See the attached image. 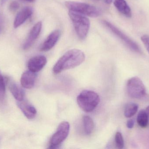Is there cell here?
I'll return each mask as SVG.
<instances>
[{"label": "cell", "instance_id": "obj_13", "mask_svg": "<svg viewBox=\"0 0 149 149\" xmlns=\"http://www.w3.org/2000/svg\"><path fill=\"white\" fill-rule=\"evenodd\" d=\"M36 74L31 71H27L23 73L21 78L22 86L26 89H31L36 82Z\"/></svg>", "mask_w": 149, "mask_h": 149}, {"label": "cell", "instance_id": "obj_10", "mask_svg": "<svg viewBox=\"0 0 149 149\" xmlns=\"http://www.w3.org/2000/svg\"><path fill=\"white\" fill-rule=\"evenodd\" d=\"M47 63V59L45 56H37L29 60L28 67L29 70L36 73L43 69Z\"/></svg>", "mask_w": 149, "mask_h": 149}, {"label": "cell", "instance_id": "obj_28", "mask_svg": "<svg viewBox=\"0 0 149 149\" xmlns=\"http://www.w3.org/2000/svg\"><path fill=\"white\" fill-rule=\"evenodd\" d=\"M95 1H100V0H95Z\"/></svg>", "mask_w": 149, "mask_h": 149}, {"label": "cell", "instance_id": "obj_29", "mask_svg": "<svg viewBox=\"0 0 149 149\" xmlns=\"http://www.w3.org/2000/svg\"><path fill=\"white\" fill-rule=\"evenodd\" d=\"M1 25H0V31H1Z\"/></svg>", "mask_w": 149, "mask_h": 149}, {"label": "cell", "instance_id": "obj_25", "mask_svg": "<svg viewBox=\"0 0 149 149\" xmlns=\"http://www.w3.org/2000/svg\"><path fill=\"white\" fill-rule=\"evenodd\" d=\"M8 0H0V3L1 5L4 4Z\"/></svg>", "mask_w": 149, "mask_h": 149}, {"label": "cell", "instance_id": "obj_19", "mask_svg": "<svg viewBox=\"0 0 149 149\" xmlns=\"http://www.w3.org/2000/svg\"><path fill=\"white\" fill-rule=\"evenodd\" d=\"M6 93L5 83L3 77L0 72V101L4 100Z\"/></svg>", "mask_w": 149, "mask_h": 149}, {"label": "cell", "instance_id": "obj_21", "mask_svg": "<svg viewBox=\"0 0 149 149\" xmlns=\"http://www.w3.org/2000/svg\"><path fill=\"white\" fill-rule=\"evenodd\" d=\"M141 40L145 45L146 49L149 53V36L148 35H144L142 36Z\"/></svg>", "mask_w": 149, "mask_h": 149}, {"label": "cell", "instance_id": "obj_16", "mask_svg": "<svg viewBox=\"0 0 149 149\" xmlns=\"http://www.w3.org/2000/svg\"><path fill=\"white\" fill-rule=\"evenodd\" d=\"M83 126L85 133L87 135H90L94 129V123L91 117L86 115L83 117Z\"/></svg>", "mask_w": 149, "mask_h": 149}, {"label": "cell", "instance_id": "obj_1", "mask_svg": "<svg viewBox=\"0 0 149 149\" xmlns=\"http://www.w3.org/2000/svg\"><path fill=\"white\" fill-rule=\"evenodd\" d=\"M85 59L84 52L78 49H72L66 52L59 58L53 68L55 74L72 69L82 64Z\"/></svg>", "mask_w": 149, "mask_h": 149}, {"label": "cell", "instance_id": "obj_26", "mask_svg": "<svg viewBox=\"0 0 149 149\" xmlns=\"http://www.w3.org/2000/svg\"><path fill=\"white\" fill-rule=\"evenodd\" d=\"M145 111H146V113H147V114H148V117L149 118V106H148V107L147 108H146V110H145Z\"/></svg>", "mask_w": 149, "mask_h": 149}, {"label": "cell", "instance_id": "obj_24", "mask_svg": "<svg viewBox=\"0 0 149 149\" xmlns=\"http://www.w3.org/2000/svg\"><path fill=\"white\" fill-rule=\"evenodd\" d=\"M104 2L108 4H111L113 2V0H103Z\"/></svg>", "mask_w": 149, "mask_h": 149}, {"label": "cell", "instance_id": "obj_22", "mask_svg": "<svg viewBox=\"0 0 149 149\" xmlns=\"http://www.w3.org/2000/svg\"><path fill=\"white\" fill-rule=\"evenodd\" d=\"M19 7H20V5L18 2L16 1H13L12 2L10 3L9 8L10 11H15L19 8Z\"/></svg>", "mask_w": 149, "mask_h": 149}, {"label": "cell", "instance_id": "obj_12", "mask_svg": "<svg viewBox=\"0 0 149 149\" xmlns=\"http://www.w3.org/2000/svg\"><path fill=\"white\" fill-rule=\"evenodd\" d=\"M17 105L27 119L31 120L36 117L37 114L36 108L26 101H17Z\"/></svg>", "mask_w": 149, "mask_h": 149}, {"label": "cell", "instance_id": "obj_8", "mask_svg": "<svg viewBox=\"0 0 149 149\" xmlns=\"http://www.w3.org/2000/svg\"><path fill=\"white\" fill-rule=\"evenodd\" d=\"M42 24L39 22L35 24L31 30L28 38L23 45V49L24 50H29L33 45L37 38L39 36L42 30Z\"/></svg>", "mask_w": 149, "mask_h": 149}, {"label": "cell", "instance_id": "obj_23", "mask_svg": "<svg viewBox=\"0 0 149 149\" xmlns=\"http://www.w3.org/2000/svg\"><path fill=\"white\" fill-rule=\"evenodd\" d=\"M134 120L132 119L129 120L127 123V127L128 129L133 128L134 127Z\"/></svg>", "mask_w": 149, "mask_h": 149}, {"label": "cell", "instance_id": "obj_6", "mask_svg": "<svg viewBox=\"0 0 149 149\" xmlns=\"http://www.w3.org/2000/svg\"><path fill=\"white\" fill-rule=\"evenodd\" d=\"M102 22L103 24L109 29L117 37L119 38L130 50L137 53H142L141 49L139 45L116 26L106 20H103Z\"/></svg>", "mask_w": 149, "mask_h": 149}, {"label": "cell", "instance_id": "obj_7", "mask_svg": "<svg viewBox=\"0 0 149 149\" xmlns=\"http://www.w3.org/2000/svg\"><path fill=\"white\" fill-rule=\"evenodd\" d=\"M70 124L67 122H61L58 126L56 133L51 137V145L49 148H57L63 141L67 138L70 133Z\"/></svg>", "mask_w": 149, "mask_h": 149}, {"label": "cell", "instance_id": "obj_27", "mask_svg": "<svg viewBox=\"0 0 149 149\" xmlns=\"http://www.w3.org/2000/svg\"><path fill=\"white\" fill-rule=\"evenodd\" d=\"M22 1H24L29 2H32L36 0H22Z\"/></svg>", "mask_w": 149, "mask_h": 149}, {"label": "cell", "instance_id": "obj_14", "mask_svg": "<svg viewBox=\"0 0 149 149\" xmlns=\"http://www.w3.org/2000/svg\"><path fill=\"white\" fill-rule=\"evenodd\" d=\"M114 5L118 11L127 17L132 16V12L130 7L125 0H115Z\"/></svg>", "mask_w": 149, "mask_h": 149}, {"label": "cell", "instance_id": "obj_9", "mask_svg": "<svg viewBox=\"0 0 149 149\" xmlns=\"http://www.w3.org/2000/svg\"><path fill=\"white\" fill-rule=\"evenodd\" d=\"M61 36V31L59 30H56L52 31L47 37L40 48L42 52H47L51 50L57 43Z\"/></svg>", "mask_w": 149, "mask_h": 149}, {"label": "cell", "instance_id": "obj_18", "mask_svg": "<svg viewBox=\"0 0 149 149\" xmlns=\"http://www.w3.org/2000/svg\"><path fill=\"white\" fill-rule=\"evenodd\" d=\"M138 110V105L136 103L130 102L126 105L124 109V114L127 118L133 117Z\"/></svg>", "mask_w": 149, "mask_h": 149}, {"label": "cell", "instance_id": "obj_15", "mask_svg": "<svg viewBox=\"0 0 149 149\" xmlns=\"http://www.w3.org/2000/svg\"><path fill=\"white\" fill-rule=\"evenodd\" d=\"M10 90L14 98L17 101H23L24 98V92L23 88L15 83L10 84Z\"/></svg>", "mask_w": 149, "mask_h": 149}, {"label": "cell", "instance_id": "obj_4", "mask_svg": "<svg viewBox=\"0 0 149 149\" xmlns=\"http://www.w3.org/2000/svg\"><path fill=\"white\" fill-rule=\"evenodd\" d=\"M65 6L70 10L74 11L90 17H96L100 15L101 10L93 5L85 3L67 1Z\"/></svg>", "mask_w": 149, "mask_h": 149}, {"label": "cell", "instance_id": "obj_5", "mask_svg": "<svg viewBox=\"0 0 149 149\" xmlns=\"http://www.w3.org/2000/svg\"><path fill=\"white\" fill-rule=\"evenodd\" d=\"M127 89L128 94L133 99H139L146 96V87L143 82L138 77H132L128 80Z\"/></svg>", "mask_w": 149, "mask_h": 149}, {"label": "cell", "instance_id": "obj_17", "mask_svg": "<svg viewBox=\"0 0 149 149\" xmlns=\"http://www.w3.org/2000/svg\"><path fill=\"white\" fill-rule=\"evenodd\" d=\"M149 117L145 110H140L137 117V122L138 125L143 128H146L149 122Z\"/></svg>", "mask_w": 149, "mask_h": 149}, {"label": "cell", "instance_id": "obj_20", "mask_svg": "<svg viewBox=\"0 0 149 149\" xmlns=\"http://www.w3.org/2000/svg\"><path fill=\"white\" fill-rule=\"evenodd\" d=\"M116 145L118 148L123 149L124 147V140L121 133L117 132L115 136Z\"/></svg>", "mask_w": 149, "mask_h": 149}, {"label": "cell", "instance_id": "obj_11", "mask_svg": "<svg viewBox=\"0 0 149 149\" xmlns=\"http://www.w3.org/2000/svg\"><path fill=\"white\" fill-rule=\"evenodd\" d=\"M33 11V9L31 7H26L18 12L14 21V28H18L25 22V21L31 16Z\"/></svg>", "mask_w": 149, "mask_h": 149}, {"label": "cell", "instance_id": "obj_2", "mask_svg": "<svg viewBox=\"0 0 149 149\" xmlns=\"http://www.w3.org/2000/svg\"><path fill=\"white\" fill-rule=\"evenodd\" d=\"M79 107L84 112L89 113L93 111L99 105L100 97L98 94L90 90H84L77 98Z\"/></svg>", "mask_w": 149, "mask_h": 149}, {"label": "cell", "instance_id": "obj_3", "mask_svg": "<svg viewBox=\"0 0 149 149\" xmlns=\"http://www.w3.org/2000/svg\"><path fill=\"white\" fill-rule=\"evenodd\" d=\"M69 16L78 37L83 40L87 36L90 28V22L86 16L70 10Z\"/></svg>", "mask_w": 149, "mask_h": 149}]
</instances>
